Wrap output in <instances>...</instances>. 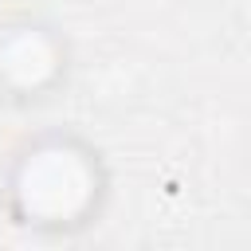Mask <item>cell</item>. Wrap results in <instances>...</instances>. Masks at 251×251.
Instances as JSON below:
<instances>
[{
	"label": "cell",
	"mask_w": 251,
	"mask_h": 251,
	"mask_svg": "<svg viewBox=\"0 0 251 251\" xmlns=\"http://www.w3.org/2000/svg\"><path fill=\"white\" fill-rule=\"evenodd\" d=\"M94 188V169L86 153L71 149L67 141L31 149L16 176V196L24 200L27 224H67L75 220Z\"/></svg>",
	"instance_id": "obj_1"
}]
</instances>
